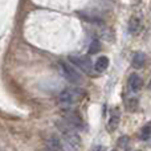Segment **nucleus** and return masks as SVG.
<instances>
[{"instance_id": "obj_14", "label": "nucleus", "mask_w": 151, "mask_h": 151, "mask_svg": "<svg viewBox=\"0 0 151 151\" xmlns=\"http://www.w3.org/2000/svg\"><path fill=\"white\" fill-rule=\"evenodd\" d=\"M127 141H129L127 137H122V138H119V139H118V146L125 147V149H126V143H127Z\"/></svg>"}, {"instance_id": "obj_7", "label": "nucleus", "mask_w": 151, "mask_h": 151, "mask_svg": "<svg viewBox=\"0 0 151 151\" xmlns=\"http://www.w3.org/2000/svg\"><path fill=\"white\" fill-rule=\"evenodd\" d=\"M107 68H109V58H107L106 56H101V57L96 61V64H94V69H96V72H98V73L105 72Z\"/></svg>"}, {"instance_id": "obj_6", "label": "nucleus", "mask_w": 151, "mask_h": 151, "mask_svg": "<svg viewBox=\"0 0 151 151\" xmlns=\"http://www.w3.org/2000/svg\"><path fill=\"white\" fill-rule=\"evenodd\" d=\"M47 147L49 151H63V143L55 135H50L47 139Z\"/></svg>"}, {"instance_id": "obj_2", "label": "nucleus", "mask_w": 151, "mask_h": 151, "mask_svg": "<svg viewBox=\"0 0 151 151\" xmlns=\"http://www.w3.org/2000/svg\"><path fill=\"white\" fill-rule=\"evenodd\" d=\"M63 151H80L81 139L76 130L63 131Z\"/></svg>"}, {"instance_id": "obj_9", "label": "nucleus", "mask_w": 151, "mask_h": 151, "mask_svg": "<svg viewBox=\"0 0 151 151\" xmlns=\"http://www.w3.org/2000/svg\"><path fill=\"white\" fill-rule=\"evenodd\" d=\"M119 113H118V110L115 109L114 113L111 114V117H110V121H109V126H107V129H109V131H114L115 129L118 127V125H119Z\"/></svg>"}, {"instance_id": "obj_5", "label": "nucleus", "mask_w": 151, "mask_h": 151, "mask_svg": "<svg viewBox=\"0 0 151 151\" xmlns=\"http://www.w3.org/2000/svg\"><path fill=\"white\" fill-rule=\"evenodd\" d=\"M129 88H130V90L133 91V93L139 91L142 88V78L135 73L131 74L130 77H129Z\"/></svg>"}, {"instance_id": "obj_13", "label": "nucleus", "mask_w": 151, "mask_h": 151, "mask_svg": "<svg viewBox=\"0 0 151 151\" xmlns=\"http://www.w3.org/2000/svg\"><path fill=\"white\" fill-rule=\"evenodd\" d=\"M80 16L83 19V20L89 21V23H94V24H99V23H101V19H97V17H94V16H86L85 13H80Z\"/></svg>"}, {"instance_id": "obj_4", "label": "nucleus", "mask_w": 151, "mask_h": 151, "mask_svg": "<svg viewBox=\"0 0 151 151\" xmlns=\"http://www.w3.org/2000/svg\"><path fill=\"white\" fill-rule=\"evenodd\" d=\"M69 61L76 66L78 68L81 72L86 74H91L93 73V63L89 57H83V56H69Z\"/></svg>"}, {"instance_id": "obj_12", "label": "nucleus", "mask_w": 151, "mask_h": 151, "mask_svg": "<svg viewBox=\"0 0 151 151\" xmlns=\"http://www.w3.org/2000/svg\"><path fill=\"white\" fill-rule=\"evenodd\" d=\"M99 49H101V42L98 40H93L90 42V47H89V53L90 55H96V53H98Z\"/></svg>"}, {"instance_id": "obj_11", "label": "nucleus", "mask_w": 151, "mask_h": 151, "mask_svg": "<svg viewBox=\"0 0 151 151\" xmlns=\"http://www.w3.org/2000/svg\"><path fill=\"white\" fill-rule=\"evenodd\" d=\"M150 138H151V121L149 123H146L141 130V139L147 141V139H150Z\"/></svg>"}, {"instance_id": "obj_8", "label": "nucleus", "mask_w": 151, "mask_h": 151, "mask_svg": "<svg viewBox=\"0 0 151 151\" xmlns=\"http://www.w3.org/2000/svg\"><path fill=\"white\" fill-rule=\"evenodd\" d=\"M145 61H146V56L142 52H137L135 55L133 56V61H131V65L135 69H141L142 66L145 65Z\"/></svg>"}, {"instance_id": "obj_3", "label": "nucleus", "mask_w": 151, "mask_h": 151, "mask_svg": "<svg viewBox=\"0 0 151 151\" xmlns=\"http://www.w3.org/2000/svg\"><path fill=\"white\" fill-rule=\"evenodd\" d=\"M60 70L61 74L64 76L66 81H69L73 85H82L83 83V76L80 73L78 70H76L73 66H70L66 63H60Z\"/></svg>"}, {"instance_id": "obj_15", "label": "nucleus", "mask_w": 151, "mask_h": 151, "mask_svg": "<svg viewBox=\"0 0 151 151\" xmlns=\"http://www.w3.org/2000/svg\"><path fill=\"white\" fill-rule=\"evenodd\" d=\"M113 151H117V150H113Z\"/></svg>"}, {"instance_id": "obj_10", "label": "nucleus", "mask_w": 151, "mask_h": 151, "mask_svg": "<svg viewBox=\"0 0 151 151\" xmlns=\"http://www.w3.org/2000/svg\"><path fill=\"white\" fill-rule=\"evenodd\" d=\"M141 31V20L138 17H133L129 21V32L131 35H137Z\"/></svg>"}, {"instance_id": "obj_1", "label": "nucleus", "mask_w": 151, "mask_h": 151, "mask_svg": "<svg viewBox=\"0 0 151 151\" xmlns=\"http://www.w3.org/2000/svg\"><path fill=\"white\" fill-rule=\"evenodd\" d=\"M85 93H83L82 89L78 88H68L65 90H63L58 96V101L63 105H73L76 102L81 101L83 98Z\"/></svg>"}]
</instances>
